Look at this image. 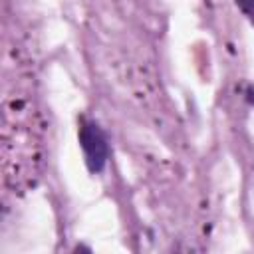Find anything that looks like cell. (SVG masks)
<instances>
[{"mask_svg": "<svg viewBox=\"0 0 254 254\" xmlns=\"http://www.w3.org/2000/svg\"><path fill=\"white\" fill-rule=\"evenodd\" d=\"M79 145L83 151V159H85V167L91 175H99L103 173L107 161H109V143L107 137L103 133V129L87 117L79 119Z\"/></svg>", "mask_w": 254, "mask_h": 254, "instance_id": "6da1fadb", "label": "cell"}, {"mask_svg": "<svg viewBox=\"0 0 254 254\" xmlns=\"http://www.w3.org/2000/svg\"><path fill=\"white\" fill-rule=\"evenodd\" d=\"M238 10L250 20V24H254V0H234Z\"/></svg>", "mask_w": 254, "mask_h": 254, "instance_id": "7a4b0ae2", "label": "cell"}]
</instances>
